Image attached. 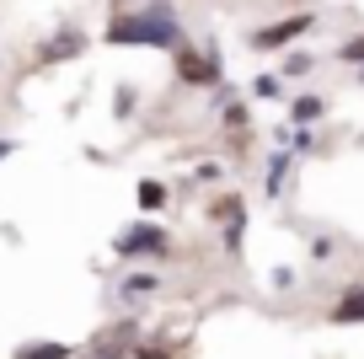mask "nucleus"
I'll list each match as a JSON object with an SVG mask.
<instances>
[{"instance_id":"f8f14e48","label":"nucleus","mask_w":364,"mask_h":359,"mask_svg":"<svg viewBox=\"0 0 364 359\" xmlns=\"http://www.w3.org/2000/svg\"><path fill=\"white\" fill-rule=\"evenodd\" d=\"M139 359H171L166 348H139Z\"/></svg>"},{"instance_id":"0eeeda50","label":"nucleus","mask_w":364,"mask_h":359,"mask_svg":"<svg viewBox=\"0 0 364 359\" xmlns=\"http://www.w3.org/2000/svg\"><path fill=\"white\" fill-rule=\"evenodd\" d=\"M289 113H295V124H311V118H321V113H327V102H321V97H300Z\"/></svg>"},{"instance_id":"6e6552de","label":"nucleus","mask_w":364,"mask_h":359,"mask_svg":"<svg viewBox=\"0 0 364 359\" xmlns=\"http://www.w3.org/2000/svg\"><path fill=\"white\" fill-rule=\"evenodd\" d=\"M86 359H129V343H124V338H107V343H102V348H91Z\"/></svg>"},{"instance_id":"9d476101","label":"nucleus","mask_w":364,"mask_h":359,"mask_svg":"<svg viewBox=\"0 0 364 359\" xmlns=\"http://www.w3.org/2000/svg\"><path fill=\"white\" fill-rule=\"evenodd\" d=\"M139 204H145V209H161V204H166V188H161V182H139Z\"/></svg>"},{"instance_id":"9b49d317","label":"nucleus","mask_w":364,"mask_h":359,"mask_svg":"<svg viewBox=\"0 0 364 359\" xmlns=\"http://www.w3.org/2000/svg\"><path fill=\"white\" fill-rule=\"evenodd\" d=\"M343 59H359V65H364V38H353V43H343Z\"/></svg>"},{"instance_id":"20e7f679","label":"nucleus","mask_w":364,"mask_h":359,"mask_svg":"<svg viewBox=\"0 0 364 359\" xmlns=\"http://www.w3.org/2000/svg\"><path fill=\"white\" fill-rule=\"evenodd\" d=\"M118 252H166V231L161 225H129L118 236Z\"/></svg>"},{"instance_id":"f257e3e1","label":"nucleus","mask_w":364,"mask_h":359,"mask_svg":"<svg viewBox=\"0 0 364 359\" xmlns=\"http://www.w3.org/2000/svg\"><path fill=\"white\" fill-rule=\"evenodd\" d=\"M113 43H150V48H182V27L171 11H139V16H124V22L107 27Z\"/></svg>"},{"instance_id":"423d86ee","label":"nucleus","mask_w":364,"mask_h":359,"mask_svg":"<svg viewBox=\"0 0 364 359\" xmlns=\"http://www.w3.org/2000/svg\"><path fill=\"white\" fill-rule=\"evenodd\" d=\"M16 359H75V348L70 343H27V348H16Z\"/></svg>"},{"instance_id":"f03ea898","label":"nucleus","mask_w":364,"mask_h":359,"mask_svg":"<svg viewBox=\"0 0 364 359\" xmlns=\"http://www.w3.org/2000/svg\"><path fill=\"white\" fill-rule=\"evenodd\" d=\"M300 33H311V16L306 11L284 16V22H273V27H257V33H252V48H284V43H295Z\"/></svg>"},{"instance_id":"ddd939ff","label":"nucleus","mask_w":364,"mask_h":359,"mask_svg":"<svg viewBox=\"0 0 364 359\" xmlns=\"http://www.w3.org/2000/svg\"><path fill=\"white\" fill-rule=\"evenodd\" d=\"M6 156H11V145H6V140H0V161H6Z\"/></svg>"},{"instance_id":"39448f33","label":"nucleus","mask_w":364,"mask_h":359,"mask_svg":"<svg viewBox=\"0 0 364 359\" xmlns=\"http://www.w3.org/2000/svg\"><path fill=\"white\" fill-rule=\"evenodd\" d=\"M332 322H343V327H359V322H364V284H353V290L338 295V306H332Z\"/></svg>"},{"instance_id":"7ed1b4c3","label":"nucleus","mask_w":364,"mask_h":359,"mask_svg":"<svg viewBox=\"0 0 364 359\" xmlns=\"http://www.w3.org/2000/svg\"><path fill=\"white\" fill-rule=\"evenodd\" d=\"M177 76L188 80V86H209V80H220V65L204 54H193V48H177Z\"/></svg>"},{"instance_id":"1a4fd4ad","label":"nucleus","mask_w":364,"mask_h":359,"mask_svg":"<svg viewBox=\"0 0 364 359\" xmlns=\"http://www.w3.org/2000/svg\"><path fill=\"white\" fill-rule=\"evenodd\" d=\"M156 290V274H129V284H124V295L134 301V295H150Z\"/></svg>"}]
</instances>
